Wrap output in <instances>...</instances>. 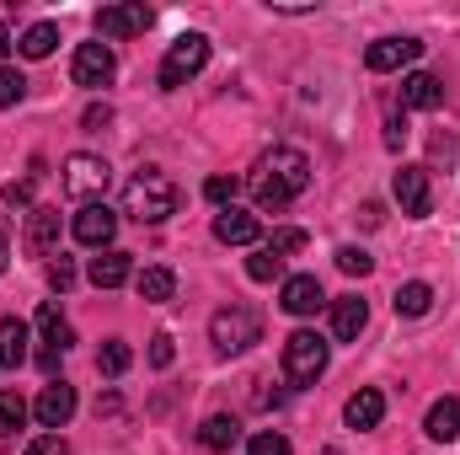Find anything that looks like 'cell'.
<instances>
[{"mask_svg": "<svg viewBox=\"0 0 460 455\" xmlns=\"http://www.w3.org/2000/svg\"><path fill=\"white\" fill-rule=\"evenodd\" d=\"M209 338H215L220 353H246L252 343L262 338V317H257L252 306H226V311H215Z\"/></svg>", "mask_w": 460, "mask_h": 455, "instance_id": "5", "label": "cell"}, {"mask_svg": "<svg viewBox=\"0 0 460 455\" xmlns=\"http://www.w3.org/2000/svg\"><path fill=\"white\" fill-rule=\"evenodd\" d=\"M27 424V402L16 391H0V434H16Z\"/></svg>", "mask_w": 460, "mask_h": 455, "instance_id": "29", "label": "cell"}, {"mask_svg": "<svg viewBox=\"0 0 460 455\" xmlns=\"http://www.w3.org/2000/svg\"><path fill=\"white\" fill-rule=\"evenodd\" d=\"M257 236H262V226L246 210H220L215 215V241H226V246H252Z\"/></svg>", "mask_w": 460, "mask_h": 455, "instance_id": "16", "label": "cell"}, {"mask_svg": "<svg viewBox=\"0 0 460 455\" xmlns=\"http://www.w3.org/2000/svg\"><path fill=\"white\" fill-rule=\"evenodd\" d=\"M22 359H27V322L5 317L0 322V370H16Z\"/></svg>", "mask_w": 460, "mask_h": 455, "instance_id": "23", "label": "cell"}, {"mask_svg": "<svg viewBox=\"0 0 460 455\" xmlns=\"http://www.w3.org/2000/svg\"><path fill=\"white\" fill-rule=\"evenodd\" d=\"M5 263H11V236H5V220H0V273H5Z\"/></svg>", "mask_w": 460, "mask_h": 455, "instance_id": "42", "label": "cell"}, {"mask_svg": "<svg viewBox=\"0 0 460 455\" xmlns=\"http://www.w3.org/2000/svg\"><path fill=\"white\" fill-rule=\"evenodd\" d=\"M402 134H407V123H402V118H391V123H385V145L396 150V145H402Z\"/></svg>", "mask_w": 460, "mask_h": 455, "instance_id": "40", "label": "cell"}, {"mask_svg": "<svg viewBox=\"0 0 460 455\" xmlns=\"http://www.w3.org/2000/svg\"><path fill=\"white\" fill-rule=\"evenodd\" d=\"M27 97V76L22 70H0V108H16Z\"/></svg>", "mask_w": 460, "mask_h": 455, "instance_id": "32", "label": "cell"}, {"mask_svg": "<svg viewBox=\"0 0 460 455\" xmlns=\"http://www.w3.org/2000/svg\"><path fill=\"white\" fill-rule=\"evenodd\" d=\"M204 65H209V38H204V32H182V38L166 49V59H161V92L188 86Z\"/></svg>", "mask_w": 460, "mask_h": 455, "instance_id": "4", "label": "cell"}, {"mask_svg": "<svg viewBox=\"0 0 460 455\" xmlns=\"http://www.w3.org/2000/svg\"><path fill=\"white\" fill-rule=\"evenodd\" d=\"M32 188H38V166H32L22 183H11V188H5V204H11V210H32Z\"/></svg>", "mask_w": 460, "mask_h": 455, "instance_id": "33", "label": "cell"}, {"mask_svg": "<svg viewBox=\"0 0 460 455\" xmlns=\"http://www.w3.org/2000/svg\"><path fill=\"white\" fill-rule=\"evenodd\" d=\"M49 284L65 295V290L75 284V263H70V257H54V263H49Z\"/></svg>", "mask_w": 460, "mask_h": 455, "instance_id": "36", "label": "cell"}, {"mask_svg": "<svg viewBox=\"0 0 460 455\" xmlns=\"http://www.w3.org/2000/svg\"><path fill=\"white\" fill-rule=\"evenodd\" d=\"M75 241L81 246H97V252H108L118 236V215L108 210V204H81V215H75Z\"/></svg>", "mask_w": 460, "mask_h": 455, "instance_id": "11", "label": "cell"}, {"mask_svg": "<svg viewBox=\"0 0 460 455\" xmlns=\"http://www.w3.org/2000/svg\"><path fill=\"white\" fill-rule=\"evenodd\" d=\"M235 440H241V424H235L230 413H215V418H204V424H199V445H204V451L226 455Z\"/></svg>", "mask_w": 460, "mask_h": 455, "instance_id": "22", "label": "cell"}, {"mask_svg": "<svg viewBox=\"0 0 460 455\" xmlns=\"http://www.w3.org/2000/svg\"><path fill=\"white\" fill-rule=\"evenodd\" d=\"M118 59L108 43H81L75 49V59H70V76H75V86H86V92H102L108 81H113Z\"/></svg>", "mask_w": 460, "mask_h": 455, "instance_id": "8", "label": "cell"}, {"mask_svg": "<svg viewBox=\"0 0 460 455\" xmlns=\"http://www.w3.org/2000/svg\"><path fill=\"white\" fill-rule=\"evenodd\" d=\"M150 22H155V11L145 0H123V5H102L97 11V32L102 38H139Z\"/></svg>", "mask_w": 460, "mask_h": 455, "instance_id": "9", "label": "cell"}, {"mask_svg": "<svg viewBox=\"0 0 460 455\" xmlns=\"http://www.w3.org/2000/svg\"><path fill=\"white\" fill-rule=\"evenodd\" d=\"M134 290H139V300L166 306V300L177 295V273H172V268H139V273H134Z\"/></svg>", "mask_w": 460, "mask_h": 455, "instance_id": "21", "label": "cell"}, {"mask_svg": "<svg viewBox=\"0 0 460 455\" xmlns=\"http://www.w3.org/2000/svg\"><path fill=\"white\" fill-rule=\"evenodd\" d=\"M108 183H113V172H108V161H102V156L75 150V156L65 161V193H70V199H81V204H102Z\"/></svg>", "mask_w": 460, "mask_h": 455, "instance_id": "6", "label": "cell"}, {"mask_svg": "<svg viewBox=\"0 0 460 455\" xmlns=\"http://www.w3.org/2000/svg\"><path fill=\"white\" fill-rule=\"evenodd\" d=\"M391 193H396L402 215H412V220L434 215V188H429V172H423V166H402L396 183H391Z\"/></svg>", "mask_w": 460, "mask_h": 455, "instance_id": "10", "label": "cell"}, {"mask_svg": "<svg viewBox=\"0 0 460 455\" xmlns=\"http://www.w3.org/2000/svg\"><path fill=\"white\" fill-rule=\"evenodd\" d=\"M235 193H241V177H209L204 183V199L220 204V210H235Z\"/></svg>", "mask_w": 460, "mask_h": 455, "instance_id": "31", "label": "cell"}, {"mask_svg": "<svg viewBox=\"0 0 460 455\" xmlns=\"http://www.w3.org/2000/svg\"><path fill=\"white\" fill-rule=\"evenodd\" d=\"M396 317H429V306H434V290L423 284V279H412V284H402L396 290Z\"/></svg>", "mask_w": 460, "mask_h": 455, "instance_id": "26", "label": "cell"}, {"mask_svg": "<svg viewBox=\"0 0 460 455\" xmlns=\"http://www.w3.org/2000/svg\"><path fill=\"white\" fill-rule=\"evenodd\" d=\"M338 268L353 273V279H364V273L375 268V257H369V252H358V246H343V252H338Z\"/></svg>", "mask_w": 460, "mask_h": 455, "instance_id": "35", "label": "cell"}, {"mask_svg": "<svg viewBox=\"0 0 460 455\" xmlns=\"http://www.w3.org/2000/svg\"><path fill=\"white\" fill-rule=\"evenodd\" d=\"M327 359H332L327 338L300 327V333H289V343H284V380L289 386H316L322 370H327Z\"/></svg>", "mask_w": 460, "mask_h": 455, "instance_id": "3", "label": "cell"}, {"mask_svg": "<svg viewBox=\"0 0 460 455\" xmlns=\"http://www.w3.org/2000/svg\"><path fill=\"white\" fill-rule=\"evenodd\" d=\"M5 49H11V32H5V22H0V59H5Z\"/></svg>", "mask_w": 460, "mask_h": 455, "instance_id": "43", "label": "cell"}, {"mask_svg": "<svg viewBox=\"0 0 460 455\" xmlns=\"http://www.w3.org/2000/svg\"><path fill=\"white\" fill-rule=\"evenodd\" d=\"M305 188H311V161H305V150H295V145H279V150H268V156L252 166V199H257V210H284V204H295Z\"/></svg>", "mask_w": 460, "mask_h": 455, "instance_id": "1", "label": "cell"}, {"mask_svg": "<svg viewBox=\"0 0 460 455\" xmlns=\"http://www.w3.org/2000/svg\"><path fill=\"white\" fill-rule=\"evenodd\" d=\"M429 440H439V445H450V440H460V397H439L434 407H429Z\"/></svg>", "mask_w": 460, "mask_h": 455, "instance_id": "19", "label": "cell"}, {"mask_svg": "<svg viewBox=\"0 0 460 455\" xmlns=\"http://www.w3.org/2000/svg\"><path fill=\"white\" fill-rule=\"evenodd\" d=\"M22 455H70V445H65V434H38Z\"/></svg>", "mask_w": 460, "mask_h": 455, "instance_id": "37", "label": "cell"}, {"mask_svg": "<svg viewBox=\"0 0 460 455\" xmlns=\"http://www.w3.org/2000/svg\"><path fill=\"white\" fill-rule=\"evenodd\" d=\"M54 43H59V27H54V22H38V27H27V32L16 38L22 59H49V54H54Z\"/></svg>", "mask_w": 460, "mask_h": 455, "instance_id": "25", "label": "cell"}, {"mask_svg": "<svg viewBox=\"0 0 460 455\" xmlns=\"http://www.w3.org/2000/svg\"><path fill=\"white\" fill-rule=\"evenodd\" d=\"M32 418H38V424H43L49 434H59V429H65V424L75 418V386L54 375V380H49V386L38 391V402H32Z\"/></svg>", "mask_w": 460, "mask_h": 455, "instance_id": "7", "label": "cell"}, {"mask_svg": "<svg viewBox=\"0 0 460 455\" xmlns=\"http://www.w3.org/2000/svg\"><path fill=\"white\" fill-rule=\"evenodd\" d=\"M128 359H134V353H128V343L108 338V343H102V353H97V370H102V375H123V370H128Z\"/></svg>", "mask_w": 460, "mask_h": 455, "instance_id": "28", "label": "cell"}, {"mask_svg": "<svg viewBox=\"0 0 460 455\" xmlns=\"http://www.w3.org/2000/svg\"><path fill=\"white\" fill-rule=\"evenodd\" d=\"M38 333H43V348H59V353L75 343V338H70V322L59 317V306H54V300H43V306H38Z\"/></svg>", "mask_w": 460, "mask_h": 455, "instance_id": "24", "label": "cell"}, {"mask_svg": "<svg viewBox=\"0 0 460 455\" xmlns=\"http://www.w3.org/2000/svg\"><path fill=\"white\" fill-rule=\"evenodd\" d=\"M262 246H268L273 257H295V252L305 246V230H300V226H284V230H273V236H268Z\"/></svg>", "mask_w": 460, "mask_h": 455, "instance_id": "30", "label": "cell"}, {"mask_svg": "<svg viewBox=\"0 0 460 455\" xmlns=\"http://www.w3.org/2000/svg\"><path fill=\"white\" fill-rule=\"evenodd\" d=\"M252 455H289V440L279 434V429H262V434H252Z\"/></svg>", "mask_w": 460, "mask_h": 455, "instance_id": "34", "label": "cell"}, {"mask_svg": "<svg viewBox=\"0 0 460 455\" xmlns=\"http://www.w3.org/2000/svg\"><path fill=\"white\" fill-rule=\"evenodd\" d=\"M38 364H43V370L54 375V370H59V348H43V353H38Z\"/></svg>", "mask_w": 460, "mask_h": 455, "instance_id": "41", "label": "cell"}, {"mask_svg": "<svg viewBox=\"0 0 460 455\" xmlns=\"http://www.w3.org/2000/svg\"><path fill=\"white\" fill-rule=\"evenodd\" d=\"M418 54H423V43H418V38H380V43H369V49H364V65H369L375 76H385V70H407Z\"/></svg>", "mask_w": 460, "mask_h": 455, "instance_id": "12", "label": "cell"}, {"mask_svg": "<svg viewBox=\"0 0 460 455\" xmlns=\"http://www.w3.org/2000/svg\"><path fill=\"white\" fill-rule=\"evenodd\" d=\"M177 183L166 177V172H134L128 177V188H123V215L128 220H139V226H161V220H172L177 215Z\"/></svg>", "mask_w": 460, "mask_h": 455, "instance_id": "2", "label": "cell"}, {"mask_svg": "<svg viewBox=\"0 0 460 455\" xmlns=\"http://www.w3.org/2000/svg\"><path fill=\"white\" fill-rule=\"evenodd\" d=\"M284 273V257H273L268 246H257L252 257H246V279H257V284H268V279H279Z\"/></svg>", "mask_w": 460, "mask_h": 455, "instance_id": "27", "label": "cell"}, {"mask_svg": "<svg viewBox=\"0 0 460 455\" xmlns=\"http://www.w3.org/2000/svg\"><path fill=\"white\" fill-rule=\"evenodd\" d=\"M445 103V86H439V76H429V70H412L407 81H402V108L407 113H429V108H439Z\"/></svg>", "mask_w": 460, "mask_h": 455, "instance_id": "15", "label": "cell"}, {"mask_svg": "<svg viewBox=\"0 0 460 455\" xmlns=\"http://www.w3.org/2000/svg\"><path fill=\"white\" fill-rule=\"evenodd\" d=\"M380 418H385V391H375V386L353 391V397L343 402V424H348V429H358V434H364V429H375Z\"/></svg>", "mask_w": 460, "mask_h": 455, "instance_id": "14", "label": "cell"}, {"mask_svg": "<svg viewBox=\"0 0 460 455\" xmlns=\"http://www.w3.org/2000/svg\"><path fill=\"white\" fill-rule=\"evenodd\" d=\"M108 118H113V108H108V103H102V108L92 103V108H86V129H97V123H108Z\"/></svg>", "mask_w": 460, "mask_h": 455, "instance_id": "39", "label": "cell"}, {"mask_svg": "<svg viewBox=\"0 0 460 455\" xmlns=\"http://www.w3.org/2000/svg\"><path fill=\"white\" fill-rule=\"evenodd\" d=\"M322 300H327V295H322V279H316V273H289L284 290H279V306H284L289 317H316Z\"/></svg>", "mask_w": 460, "mask_h": 455, "instance_id": "13", "label": "cell"}, {"mask_svg": "<svg viewBox=\"0 0 460 455\" xmlns=\"http://www.w3.org/2000/svg\"><path fill=\"white\" fill-rule=\"evenodd\" d=\"M27 246L38 252V257H54V246H59V210H32L27 215Z\"/></svg>", "mask_w": 460, "mask_h": 455, "instance_id": "18", "label": "cell"}, {"mask_svg": "<svg viewBox=\"0 0 460 455\" xmlns=\"http://www.w3.org/2000/svg\"><path fill=\"white\" fill-rule=\"evenodd\" d=\"M172 353H177V348H172L166 333H155V338H150V364H155V370H166V364H172Z\"/></svg>", "mask_w": 460, "mask_h": 455, "instance_id": "38", "label": "cell"}, {"mask_svg": "<svg viewBox=\"0 0 460 455\" xmlns=\"http://www.w3.org/2000/svg\"><path fill=\"white\" fill-rule=\"evenodd\" d=\"M86 273H92V284H97V290H118V284H128V279H134V263H128V252L108 246L102 257H92V268H86Z\"/></svg>", "mask_w": 460, "mask_h": 455, "instance_id": "17", "label": "cell"}, {"mask_svg": "<svg viewBox=\"0 0 460 455\" xmlns=\"http://www.w3.org/2000/svg\"><path fill=\"white\" fill-rule=\"evenodd\" d=\"M364 322H369V306L358 300V295H343V300H332V333L343 343H353L364 333Z\"/></svg>", "mask_w": 460, "mask_h": 455, "instance_id": "20", "label": "cell"}]
</instances>
